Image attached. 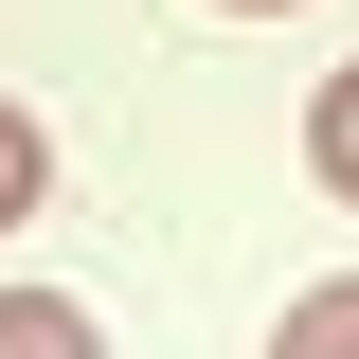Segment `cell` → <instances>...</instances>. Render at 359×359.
<instances>
[{"label": "cell", "mask_w": 359, "mask_h": 359, "mask_svg": "<svg viewBox=\"0 0 359 359\" xmlns=\"http://www.w3.org/2000/svg\"><path fill=\"white\" fill-rule=\"evenodd\" d=\"M0 359H108V341H90V306H54V287H0Z\"/></svg>", "instance_id": "cell-1"}, {"label": "cell", "mask_w": 359, "mask_h": 359, "mask_svg": "<svg viewBox=\"0 0 359 359\" xmlns=\"http://www.w3.org/2000/svg\"><path fill=\"white\" fill-rule=\"evenodd\" d=\"M306 162H323V198H359V54L323 72V108H306Z\"/></svg>", "instance_id": "cell-3"}, {"label": "cell", "mask_w": 359, "mask_h": 359, "mask_svg": "<svg viewBox=\"0 0 359 359\" xmlns=\"http://www.w3.org/2000/svg\"><path fill=\"white\" fill-rule=\"evenodd\" d=\"M269 359H359V269H341V287H306V306L269 323Z\"/></svg>", "instance_id": "cell-2"}, {"label": "cell", "mask_w": 359, "mask_h": 359, "mask_svg": "<svg viewBox=\"0 0 359 359\" xmlns=\"http://www.w3.org/2000/svg\"><path fill=\"white\" fill-rule=\"evenodd\" d=\"M36 180H54V162H36V126H18V108H0V233L36 216Z\"/></svg>", "instance_id": "cell-4"}]
</instances>
